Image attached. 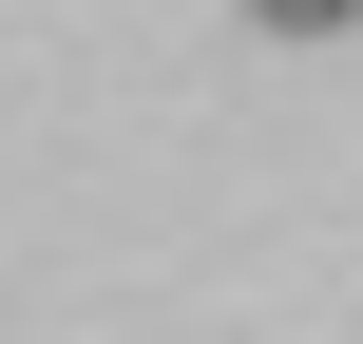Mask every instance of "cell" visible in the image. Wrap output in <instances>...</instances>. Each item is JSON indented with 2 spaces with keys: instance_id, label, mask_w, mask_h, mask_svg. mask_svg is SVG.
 <instances>
[{
  "instance_id": "cell-1",
  "label": "cell",
  "mask_w": 363,
  "mask_h": 344,
  "mask_svg": "<svg viewBox=\"0 0 363 344\" xmlns=\"http://www.w3.org/2000/svg\"><path fill=\"white\" fill-rule=\"evenodd\" d=\"M249 19H268V38H345L363 0H249Z\"/></svg>"
}]
</instances>
